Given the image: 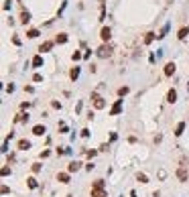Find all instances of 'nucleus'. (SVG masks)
Returning <instances> with one entry per match:
<instances>
[{
  "instance_id": "f257e3e1",
  "label": "nucleus",
  "mask_w": 189,
  "mask_h": 197,
  "mask_svg": "<svg viewBox=\"0 0 189 197\" xmlns=\"http://www.w3.org/2000/svg\"><path fill=\"white\" fill-rule=\"evenodd\" d=\"M89 98H92V102H94V108H96V110H104V108H106V100H104L98 92H92Z\"/></svg>"
},
{
  "instance_id": "f03ea898",
  "label": "nucleus",
  "mask_w": 189,
  "mask_h": 197,
  "mask_svg": "<svg viewBox=\"0 0 189 197\" xmlns=\"http://www.w3.org/2000/svg\"><path fill=\"white\" fill-rule=\"evenodd\" d=\"M112 51H114V49H112V45H108V43H102L100 47H98V51H96V55H98V57H110L112 55Z\"/></svg>"
},
{
  "instance_id": "7ed1b4c3",
  "label": "nucleus",
  "mask_w": 189,
  "mask_h": 197,
  "mask_svg": "<svg viewBox=\"0 0 189 197\" xmlns=\"http://www.w3.org/2000/svg\"><path fill=\"white\" fill-rule=\"evenodd\" d=\"M53 45H55V41H45V43H41V45H39V49H37V51H39V55L49 53V51L53 49Z\"/></svg>"
},
{
  "instance_id": "20e7f679",
  "label": "nucleus",
  "mask_w": 189,
  "mask_h": 197,
  "mask_svg": "<svg viewBox=\"0 0 189 197\" xmlns=\"http://www.w3.org/2000/svg\"><path fill=\"white\" fill-rule=\"evenodd\" d=\"M177 179L181 181V183H185V181L189 179V173H187V167H185V165H181V167L177 169Z\"/></svg>"
},
{
  "instance_id": "39448f33",
  "label": "nucleus",
  "mask_w": 189,
  "mask_h": 197,
  "mask_svg": "<svg viewBox=\"0 0 189 197\" xmlns=\"http://www.w3.org/2000/svg\"><path fill=\"white\" fill-rule=\"evenodd\" d=\"M100 39H102V43H108V41L112 39V29H110V26H102Z\"/></svg>"
},
{
  "instance_id": "423d86ee",
  "label": "nucleus",
  "mask_w": 189,
  "mask_h": 197,
  "mask_svg": "<svg viewBox=\"0 0 189 197\" xmlns=\"http://www.w3.org/2000/svg\"><path fill=\"white\" fill-rule=\"evenodd\" d=\"M175 69H177V65H175L173 61H169L167 65L163 67V73H165V77H171V75H175Z\"/></svg>"
},
{
  "instance_id": "0eeeda50",
  "label": "nucleus",
  "mask_w": 189,
  "mask_h": 197,
  "mask_svg": "<svg viewBox=\"0 0 189 197\" xmlns=\"http://www.w3.org/2000/svg\"><path fill=\"white\" fill-rule=\"evenodd\" d=\"M120 112H122V100H116L114 106L110 108V116H118Z\"/></svg>"
},
{
  "instance_id": "6e6552de",
  "label": "nucleus",
  "mask_w": 189,
  "mask_h": 197,
  "mask_svg": "<svg viewBox=\"0 0 189 197\" xmlns=\"http://www.w3.org/2000/svg\"><path fill=\"white\" fill-rule=\"evenodd\" d=\"M79 169H81V162L79 161H71L67 165V173H78Z\"/></svg>"
},
{
  "instance_id": "1a4fd4ad",
  "label": "nucleus",
  "mask_w": 189,
  "mask_h": 197,
  "mask_svg": "<svg viewBox=\"0 0 189 197\" xmlns=\"http://www.w3.org/2000/svg\"><path fill=\"white\" fill-rule=\"evenodd\" d=\"M167 102L169 104H175V102H177V90H175V87H171L167 92Z\"/></svg>"
},
{
  "instance_id": "9d476101",
  "label": "nucleus",
  "mask_w": 189,
  "mask_h": 197,
  "mask_svg": "<svg viewBox=\"0 0 189 197\" xmlns=\"http://www.w3.org/2000/svg\"><path fill=\"white\" fill-rule=\"evenodd\" d=\"M45 132H47V128H45L43 124H37V126H33V134H35V136H43Z\"/></svg>"
},
{
  "instance_id": "9b49d317",
  "label": "nucleus",
  "mask_w": 189,
  "mask_h": 197,
  "mask_svg": "<svg viewBox=\"0 0 189 197\" xmlns=\"http://www.w3.org/2000/svg\"><path fill=\"white\" fill-rule=\"evenodd\" d=\"M16 146H18V151H29V148H31V142H29L27 138H21Z\"/></svg>"
},
{
  "instance_id": "f8f14e48",
  "label": "nucleus",
  "mask_w": 189,
  "mask_h": 197,
  "mask_svg": "<svg viewBox=\"0 0 189 197\" xmlns=\"http://www.w3.org/2000/svg\"><path fill=\"white\" fill-rule=\"evenodd\" d=\"M67 39H69V37H67V33H59V35L55 37V43H57V45H65Z\"/></svg>"
},
{
  "instance_id": "ddd939ff",
  "label": "nucleus",
  "mask_w": 189,
  "mask_h": 197,
  "mask_svg": "<svg viewBox=\"0 0 189 197\" xmlns=\"http://www.w3.org/2000/svg\"><path fill=\"white\" fill-rule=\"evenodd\" d=\"M31 63H33V67H35V69H39V67H43V57H41V55H35Z\"/></svg>"
},
{
  "instance_id": "4468645a",
  "label": "nucleus",
  "mask_w": 189,
  "mask_h": 197,
  "mask_svg": "<svg viewBox=\"0 0 189 197\" xmlns=\"http://www.w3.org/2000/svg\"><path fill=\"white\" fill-rule=\"evenodd\" d=\"M21 23L22 24H29V23H31V12H29V10H22L21 12Z\"/></svg>"
},
{
  "instance_id": "2eb2a0df",
  "label": "nucleus",
  "mask_w": 189,
  "mask_h": 197,
  "mask_svg": "<svg viewBox=\"0 0 189 197\" xmlns=\"http://www.w3.org/2000/svg\"><path fill=\"white\" fill-rule=\"evenodd\" d=\"M69 175L71 173H57V181L65 185V183H69Z\"/></svg>"
},
{
  "instance_id": "dca6fc26",
  "label": "nucleus",
  "mask_w": 189,
  "mask_h": 197,
  "mask_svg": "<svg viewBox=\"0 0 189 197\" xmlns=\"http://www.w3.org/2000/svg\"><path fill=\"white\" fill-rule=\"evenodd\" d=\"M187 35H189V26H181V29H179V33H177V39H179V41H183Z\"/></svg>"
},
{
  "instance_id": "f3484780",
  "label": "nucleus",
  "mask_w": 189,
  "mask_h": 197,
  "mask_svg": "<svg viewBox=\"0 0 189 197\" xmlns=\"http://www.w3.org/2000/svg\"><path fill=\"white\" fill-rule=\"evenodd\" d=\"M89 195H92V197H108V193H106L104 189H92Z\"/></svg>"
},
{
  "instance_id": "a211bd4d",
  "label": "nucleus",
  "mask_w": 189,
  "mask_h": 197,
  "mask_svg": "<svg viewBox=\"0 0 189 197\" xmlns=\"http://www.w3.org/2000/svg\"><path fill=\"white\" fill-rule=\"evenodd\" d=\"M155 39H157V35L153 33V31H151V33H146V35H145V45H151Z\"/></svg>"
},
{
  "instance_id": "6ab92c4d",
  "label": "nucleus",
  "mask_w": 189,
  "mask_h": 197,
  "mask_svg": "<svg viewBox=\"0 0 189 197\" xmlns=\"http://www.w3.org/2000/svg\"><path fill=\"white\" fill-rule=\"evenodd\" d=\"M39 35H41L39 29H29V31H27V37H29V39H37Z\"/></svg>"
},
{
  "instance_id": "aec40b11",
  "label": "nucleus",
  "mask_w": 189,
  "mask_h": 197,
  "mask_svg": "<svg viewBox=\"0 0 189 197\" xmlns=\"http://www.w3.org/2000/svg\"><path fill=\"white\" fill-rule=\"evenodd\" d=\"M104 187H106L104 179H96V181H94V185H92V189H104Z\"/></svg>"
},
{
  "instance_id": "412c9836",
  "label": "nucleus",
  "mask_w": 189,
  "mask_h": 197,
  "mask_svg": "<svg viewBox=\"0 0 189 197\" xmlns=\"http://www.w3.org/2000/svg\"><path fill=\"white\" fill-rule=\"evenodd\" d=\"M69 77H71V79H73V81H75V79H78V77H79V67H78V65H75L73 69L69 71Z\"/></svg>"
},
{
  "instance_id": "4be33fe9",
  "label": "nucleus",
  "mask_w": 189,
  "mask_h": 197,
  "mask_svg": "<svg viewBox=\"0 0 189 197\" xmlns=\"http://www.w3.org/2000/svg\"><path fill=\"white\" fill-rule=\"evenodd\" d=\"M183 130H185V122H179L177 128H175V136H181V134H183Z\"/></svg>"
},
{
  "instance_id": "5701e85b",
  "label": "nucleus",
  "mask_w": 189,
  "mask_h": 197,
  "mask_svg": "<svg viewBox=\"0 0 189 197\" xmlns=\"http://www.w3.org/2000/svg\"><path fill=\"white\" fill-rule=\"evenodd\" d=\"M27 185L31 187V189H37L39 183H37V179H35V177H29V179H27Z\"/></svg>"
},
{
  "instance_id": "b1692460",
  "label": "nucleus",
  "mask_w": 189,
  "mask_h": 197,
  "mask_svg": "<svg viewBox=\"0 0 189 197\" xmlns=\"http://www.w3.org/2000/svg\"><path fill=\"white\" fill-rule=\"evenodd\" d=\"M27 120H29V114H16V116H14V122H27Z\"/></svg>"
},
{
  "instance_id": "393cba45",
  "label": "nucleus",
  "mask_w": 189,
  "mask_h": 197,
  "mask_svg": "<svg viewBox=\"0 0 189 197\" xmlns=\"http://www.w3.org/2000/svg\"><path fill=\"white\" fill-rule=\"evenodd\" d=\"M136 181L138 183H148V177L145 173H136Z\"/></svg>"
},
{
  "instance_id": "a878e982",
  "label": "nucleus",
  "mask_w": 189,
  "mask_h": 197,
  "mask_svg": "<svg viewBox=\"0 0 189 197\" xmlns=\"http://www.w3.org/2000/svg\"><path fill=\"white\" fill-rule=\"evenodd\" d=\"M128 92H130V87H128V85H122V87L118 90V96H120V98H124V96H126Z\"/></svg>"
},
{
  "instance_id": "bb28decb",
  "label": "nucleus",
  "mask_w": 189,
  "mask_h": 197,
  "mask_svg": "<svg viewBox=\"0 0 189 197\" xmlns=\"http://www.w3.org/2000/svg\"><path fill=\"white\" fill-rule=\"evenodd\" d=\"M81 57H83V53H81V51H73V53H71V59H73V61H79Z\"/></svg>"
},
{
  "instance_id": "cd10ccee",
  "label": "nucleus",
  "mask_w": 189,
  "mask_h": 197,
  "mask_svg": "<svg viewBox=\"0 0 189 197\" xmlns=\"http://www.w3.org/2000/svg\"><path fill=\"white\" fill-rule=\"evenodd\" d=\"M167 31H169V24H165V26H163V31H161V33L157 35V39H165V35H167Z\"/></svg>"
},
{
  "instance_id": "c85d7f7f",
  "label": "nucleus",
  "mask_w": 189,
  "mask_h": 197,
  "mask_svg": "<svg viewBox=\"0 0 189 197\" xmlns=\"http://www.w3.org/2000/svg\"><path fill=\"white\" fill-rule=\"evenodd\" d=\"M0 173H2V177H8V175H10V167H6V165H4Z\"/></svg>"
},
{
  "instance_id": "c756f323",
  "label": "nucleus",
  "mask_w": 189,
  "mask_h": 197,
  "mask_svg": "<svg viewBox=\"0 0 189 197\" xmlns=\"http://www.w3.org/2000/svg\"><path fill=\"white\" fill-rule=\"evenodd\" d=\"M33 173H41V162H33Z\"/></svg>"
},
{
  "instance_id": "7c9ffc66",
  "label": "nucleus",
  "mask_w": 189,
  "mask_h": 197,
  "mask_svg": "<svg viewBox=\"0 0 189 197\" xmlns=\"http://www.w3.org/2000/svg\"><path fill=\"white\" fill-rule=\"evenodd\" d=\"M10 6H12V0H4L2 8H4V10H10Z\"/></svg>"
},
{
  "instance_id": "2f4dec72",
  "label": "nucleus",
  "mask_w": 189,
  "mask_h": 197,
  "mask_svg": "<svg viewBox=\"0 0 189 197\" xmlns=\"http://www.w3.org/2000/svg\"><path fill=\"white\" fill-rule=\"evenodd\" d=\"M12 43L18 47V45H21V37H18V35H12Z\"/></svg>"
},
{
  "instance_id": "473e14b6",
  "label": "nucleus",
  "mask_w": 189,
  "mask_h": 197,
  "mask_svg": "<svg viewBox=\"0 0 189 197\" xmlns=\"http://www.w3.org/2000/svg\"><path fill=\"white\" fill-rule=\"evenodd\" d=\"M33 81H37V83H39V81H43V75H41V73H35V75H33Z\"/></svg>"
},
{
  "instance_id": "72a5a7b5",
  "label": "nucleus",
  "mask_w": 189,
  "mask_h": 197,
  "mask_svg": "<svg viewBox=\"0 0 189 197\" xmlns=\"http://www.w3.org/2000/svg\"><path fill=\"white\" fill-rule=\"evenodd\" d=\"M51 106H53L55 110H61V102H57V100H53V102H51Z\"/></svg>"
},
{
  "instance_id": "f704fd0d",
  "label": "nucleus",
  "mask_w": 189,
  "mask_h": 197,
  "mask_svg": "<svg viewBox=\"0 0 189 197\" xmlns=\"http://www.w3.org/2000/svg\"><path fill=\"white\" fill-rule=\"evenodd\" d=\"M89 136V130L88 128H83V130H81V138H88Z\"/></svg>"
},
{
  "instance_id": "c9c22d12",
  "label": "nucleus",
  "mask_w": 189,
  "mask_h": 197,
  "mask_svg": "<svg viewBox=\"0 0 189 197\" xmlns=\"http://www.w3.org/2000/svg\"><path fill=\"white\" fill-rule=\"evenodd\" d=\"M24 92H27V93H33L35 87H33V85H24Z\"/></svg>"
},
{
  "instance_id": "e433bc0d",
  "label": "nucleus",
  "mask_w": 189,
  "mask_h": 197,
  "mask_svg": "<svg viewBox=\"0 0 189 197\" xmlns=\"http://www.w3.org/2000/svg\"><path fill=\"white\" fill-rule=\"evenodd\" d=\"M98 151H100V152H106V151H108V144H106V142H104V144H100V148H98Z\"/></svg>"
},
{
  "instance_id": "4c0bfd02",
  "label": "nucleus",
  "mask_w": 189,
  "mask_h": 197,
  "mask_svg": "<svg viewBox=\"0 0 189 197\" xmlns=\"http://www.w3.org/2000/svg\"><path fill=\"white\" fill-rule=\"evenodd\" d=\"M96 154H98V151H88V159H94Z\"/></svg>"
},
{
  "instance_id": "58836bf2",
  "label": "nucleus",
  "mask_w": 189,
  "mask_h": 197,
  "mask_svg": "<svg viewBox=\"0 0 189 197\" xmlns=\"http://www.w3.org/2000/svg\"><path fill=\"white\" fill-rule=\"evenodd\" d=\"M6 92H8V93L14 92V85H12V83H8V85H6Z\"/></svg>"
},
{
  "instance_id": "ea45409f",
  "label": "nucleus",
  "mask_w": 189,
  "mask_h": 197,
  "mask_svg": "<svg viewBox=\"0 0 189 197\" xmlns=\"http://www.w3.org/2000/svg\"><path fill=\"white\" fill-rule=\"evenodd\" d=\"M49 154H51V151H43V152H41V159H47Z\"/></svg>"
},
{
  "instance_id": "a19ab883",
  "label": "nucleus",
  "mask_w": 189,
  "mask_h": 197,
  "mask_svg": "<svg viewBox=\"0 0 189 197\" xmlns=\"http://www.w3.org/2000/svg\"><path fill=\"white\" fill-rule=\"evenodd\" d=\"M0 191H2V195H6V193H8L10 189H8V187H6V185H2V189H0Z\"/></svg>"
}]
</instances>
